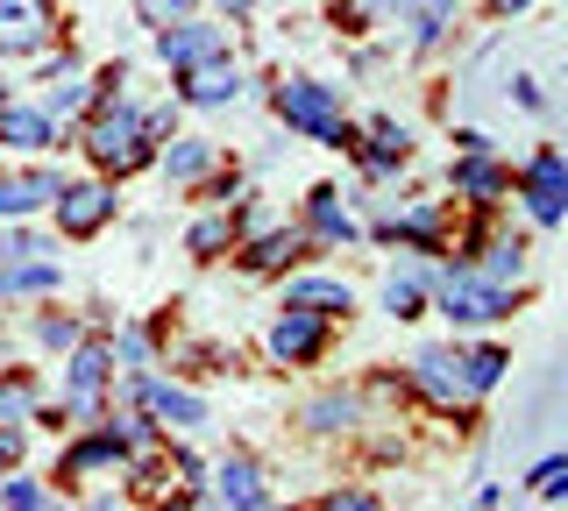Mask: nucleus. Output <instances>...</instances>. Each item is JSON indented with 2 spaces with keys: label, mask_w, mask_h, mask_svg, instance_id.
Returning <instances> with one entry per match:
<instances>
[{
  "label": "nucleus",
  "mask_w": 568,
  "mask_h": 511,
  "mask_svg": "<svg viewBox=\"0 0 568 511\" xmlns=\"http://www.w3.org/2000/svg\"><path fill=\"white\" fill-rule=\"evenodd\" d=\"M85 156H93V171H106V178H129V171H150L156 150H164V135L150 129V114L135 108V100H106V108H93V121H85Z\"/></svg>",
  "instance_id": "obj_1"
},
{
  "label": "nucleus",
  "mask_w": 568,
  "mask_h": 511,
  "mask_svg": "<svg viewBox=\"0 0 568 511\" xmlns=\"http://www.w3.org/2000/svg\"><path fill=\"white\" fill-rule=\"evenodd\" d=\"M271 114L292 135H306V143L355 150V129H348V114H342V85H327V79H277L271 85Z\"/></svg>",
  "instance_id": "obj_2"
},
{
  "label": "nucleus",
  "mask_w": 568,
  "mask_h": 511,
  "mask_svg": "<svg viewBox=\"0 0 568 511\" xmlns=\"http://www.w3.org/2000/svg\"><path fill=\"white\" fill-rule=\"evenodd\" d=\"M106 384H114V348L100 341H85L79 334V348H64V405H58V419H85V427H93V419L106 412Z\"/></svg>",
  "instance_id": "obj_3"
},
{
  "label": "nucleus",
  "mask_w": 568,
  "mask_h": 511,
  "mask_svg": "<svg viewBox=\"0 0 568 511\" xmlns=\"http://www.w3.org/2000/svg\"><path fill=\"white\" fill-rule=\"evenodd\" d=\"M434 292H440V313H448L455 327L511 320V292H505V285H490V277H476L469 263H448V270H434Z\"/></svg>",
  "instance_id": "obj_4"
},
{
  "label": "nucleus",
  "mask_w": 568,
  "mask_h": 511,
  "mask_svg": "<svg viewBox=\"0 0 568 511\" xmlns=\"http://www.w3.org/2000/svg\"><path fill=\"white\" fill-rule=\"evenodd\" d=\"M511 192H519V206L540 227H561L568 221V156L561 150H540L519 178H511Z\"/></svg>",
  "instance_id": "obj_5"
},
{
  "label": "nucleus",
  "mask_w": 568,
  "mask_h": 511,
  "mask_svg": "<svg viewBox=\"0 0 568 511\" xmlns=\"http://www.w3.org/2000/svg\"><path fill=\"white\" fill-rule=\"evenodd\" d=\"M413 391L426 405H440V412H469L476 391H469V369H462V348H419L413 356Z\"/></svg>",
  "instance_id": "obj_6"
},
{
  "label": "nucleus",
  "mask_w": 568,
  "mask_h": 511,
  "mask_svg": "<svg viewBox=\"0 0 568 511\" xmlns=\"http://www.w3.org/2000/svg\"><path fill=\"white\" fill-rule=\"evenodd\" d=\"M129 398L142 405V412L156 419L164 433H200L206 427V405L192 391H178L171 377H150V369H129Z\"/></svg>",
  "instance_id": "obj_7"
},
{
  "label": "nucleus",
  "mask_w": 568,
  "mask_h": 511,
  "mask_svg": "<svg viewBox=\"0 0 568 511\" xmlns=\"http://www.w3.org/2000/svg\"><path fill=\"white\" fill-rule=\"evenodd\" d=\"M58 37V0H0V58H36Z\"/></svg>",
  "instance_id": "obj_8"
},
{
  "label": "nucleus",
  "mask_w": 568,
  "mask_h": 511,
  "mask_svg": "<svg viewBox=\"0 0 568 511\" xmlns=\"http://www.w3.org/2000/svg\"><path fill=\"white\" fill-rule=\"evenodd\" d=\"M227 50V29L221 22H200V14H178V22L156 29V58L171 64V72H192V64L221 58Z\"/></svg>",
  "instance_id": "obj_9"
},
{
  "label": "nucleus",
  "mask_w": 568,
  "mask_h": 511,
  "mask_svg": "<svg viewBox=\"0 0 568 511\" xmlns=\"http://www.w3.org/2000/svg\"><path fill=\"white\" fill-rule=\"evenodd\" d=\"M263 348L292 369V362H313L320 348H327V313H313V306H292L284 298V313L271 320V334H263Z\"/></svg>",
  "instance_id": "obj_10"
},
{
  "label": "nucleus",
  "mask_w": 568,
  "mask_h": 511,
  "mask_svg": "<svg viewBox=\"0 0 568 511\" xmlns=\"http://www.w3.org/2000/svg\"><path fill=\"white\" fill-rule=\"evenodd\" d=\"M106 221H114V185H106V178H79V185L58 192V235L93 242Z\"/></svg>",
  "instance_id": "obj_11"
},
{
  "label": "nucleus",
  "mask_w": 568,
  "mask_h": 511,
  "mask_svg": "<svg viewBox=\"0 0 568 511\" xmlns=\"http://www.w3.org/2000/svg\"><path fill=\"white\" fill-rule=\"evenodd\" d=\"M0 150H14V156L64 150V121H50L43 108H22V100H0Z\"/></svg>",
  "instance_id": "obj_12"
},
{
  "label": "nucleus",
  "mask_w": 568,
  "mask_h": 511,
  "mask_svg": "<svg viewBox=\"0 0 568 511\" xmlns=\"http://www.w3.org/2000/svg\"><path fill=\"white\" fill-rule=\"evenodd\" d=\"M235 100H242V64H227V50L178 72V108H235Z\"/></svg>",
  "instance_id": "obj_13"
},
{
  "label": "nucleus",
  "mask_w": 568,
  "mask_h": 511,
  "mask_svg": "<svg viewBox=\"0 0 568 511\" xmlns=\"http://www.w3.org/2000/svg\"><path fill=\"white\" fill-rule=\"evenodd\" d=\"M58 192L64 178L50 164H36V171H0V221H36L43 206H58Z\"/></svg>",
  "instance_id": "obj_14"
},
{
  "label": "nucleus",
  "mask_w": 568,
  "mask_h": 511,
  "mask_svg": "<svg viewBox=\"0 0 568 511\" xmlns=\"http://www.w3.org/2000/svg\"><path fill=\"white\" fill-rule=\"evenodd\" d=\"M313 249H320V242L306 235V227H271V235H256V242L242 249V270H248V277H277V270H298Z\"/></svg>",
  "instance_id": "obj_15"
},
{
  "label": "nucleus",
  "mask_w": 568,
  "mask_h": 511,
  "mask_svg": "<svg viewBox=\"0 0 568 511\" xmlns=\"http://www.w3.org/2000/svg\"><path fill=\"white\" fill-rule=\"evenodd\" d=\"M348 156L369 171V178H390V171L413 156V135H405L398 121H369V129H355V150Z\"/></svg>",
  "instance_id": "obj_16"
},
{
  "label": "nucleus",
  "mask_w": 568,
  "mask_h": 511,
  "mask_svg": "<svg viewBox=\"0 0 568 511\" xmlns=\"http://www.w3.org/2000/svg\"><path fill=\"white\" fill-rule=\"evenodd\" d=\"M306 235L327 249V242H355V235H363V221H355V206L334 185H313L306 192Z\"/></svg>",
  "instance_id": "obj_17"
},
{
  "label": "nucleus",
  "mask_w": 568,
  "mask_h": 511,
  "mask_svg": "<svg viewBox=\"0 0 568 511\" xmlns=\"http://www.w3.org/2000/svg\"><path fill=\"white\" fill-rule=\"evenodd\" d=\"M448 185H455V200H469V206H497L511 192V171L497 164V156H455Z\"/></svg>",
  "instance_id": "obj_18"
},
{
  "label": "nucleus",
  "mask_w": 568,
  "mask_h": 511,
  "mask_svg": "<svg viewBox=\"0 0 568 511\" xmlns=\"http://www.w3.org/2000/svg\"><path fill=\"white\" fill-rule=\"evenodd\" d=\"M213 504H221V511H263V504H271V483H263V469H256V462L227 454L221 476H213Z\"/></svg>",
  "instance_id": "obj_19"
},
{
  "label": "nucleus",
  "mask_w": 568,
  "mask_h": 511,
  "mask_svg": "<svg viewBox=\"0 0 568 511\" xmlns=\"http://www.w3.org/2000/svg\"><path fill=\"white\" fill-rule=\"evenodd\" d=\"M440 221H448V200H413L405 214L377 221L384 242H413V249H440Z\"/></svg>",
  "instance_id": "obj_20"
},
{
  "label": "nucleus",
  "mask_w": 568,
  "mask_h": 511,
  "mask_svg": "<svg viewBox=\"0 0 568 511\" xmlns=\"http://www.w3.org/2000/svg\"><path fill=\"white\" fill-rule=\"evenodd\" d=\"M156 164H164V178H171V185H200V178H213L221 150H213L206 135H171V143L156 150Z\"/></svg>",
  "instance_id": "obj_21"
},
{
  "label": "nucleus",
  "mask_w": 568,
  "mask_h": 511,
  "mask_svg": "<svg viewBox=\"0 0 568 511\" xmlns=\"http://www.w3.org/2000/svg\"><path fill=\"white\" fill-rule=\"evenodd\" d=\"M121 462H129V454H121V440H114V433H106L100 419H93V433H85V440H71V448H64L58 476H64V483H85L93 469H121Z\"/></svg>",
  "instance_id": "obj_22"
},
{
  "label": "nucleus",
  "mask_w": 568,
  "mask_h": 511,
  "mask_svg": "<svg viewBox=\"0 0 568 511\" xmlns=\"http://www.w3.org/2000/svg\"><path fill=\"white\" fill-rule=\"evenodd\" d=\"M93 108V79H79V64H50V79H43V114L50 121H71V114H85Z\"/></svg>",
  "instance_id": "obj_23"
},
{
  "label": "nucleus",
  "mask_w": 568,
  "mask_h": 511,
  "mask_svg": "<svg viewBox=\"0 0 568 511\" xmlns=\"http://www.w3.org/2000/svg\"><path fill=\"white\" fill-rule=\"evenodd\" d=\"M377 8H390L405 29H413V43H440L448 37V22H455V8L462 0H377Z\"/></svg>",
  "instance_id": "obj_24"
},
{
  "label": "nucleus",
  "mask_w": 568,
  "mask_h": 511,
  "mask_svg": "<svg viewBox=\"0 0 568 511\" xmlns=\"http://www.w3.org/2000/svg\"><path fill=\"white\" fill-rule=\"evenodd\" d=\"M235 214H227V206H213L206 221H192V235H185V256L192 263H221V256H235Z\"/></svg>",
  "instance_id": "obj_25"
},
{
  "label": "nucleus",
  "mask_w": 568,
  "mask_h": 511,
  "mask_svg": "<svg viewBox=\"0 0 568 511\" xmlns=\"http://www.w3.org/2000/svg\"><path fill=\"white\" fill-rule=\"evenodd\" d=\"M58 285H64V263H58V256L0 263V298H36V292H58Z\"/></svg>",
  "instance_id": "obj_26"
},
{
  "label": "nucleus",
  "mask_w": 568,
  "mask_h": 511,
  "mask_svg": "<svg viewBox=\"0 0 568 511\" xmlns=\"http://www.w3.org/2000/svg\"><path fill=\"white\" fill-rule=\"evenodd\" d=\"M384 313L390 320H419L426 313V270L419 263H398V270L384 277Z\"/></svg>",
  "instance_id": "obj_27"
},
{
  "label": "nucleus",
  "mask_w": 568,
  "mask_h": 511,
  "mask_svg": "<svg viewBox=\"0 0 568 511\" xmlns=\"http://www.w3.org/2000/svg\"><path fill=\"white\" fill-rule=\"evenodd\" d=\"M43 412V391H36L29 369H0V427H29Z\"/></svg>",
  "instance_id": "obj_28"
},
{
  "label": "nucleus",
  "mask_w": 568,
  "mask_h": 511,
  "mask_svg": "<svg viewBox=\"0 0 568 511\" xmlns=\"http://www.w3.org/2000/svg\"><path fill=\"white\" fill-rule=\"evenodd\" d=\"M469 270H476V277H490V285H505V292H511V285H519V277H526V242H519V235L490 242V249L476 256Z\"/></svg>",
  "instance_id": "obj_29"
},
{
  "label": "nucleus",
  "mask_w": 568,
  "mask_h": 511,
  "mask_svg": "<svg viewBox=\"0 0 568 511\" xmlns=\"http://www.w3.org/2000/svg\"><path fill=\"white\" fill-rule=\"evenodd\" d=\"M355 419H363V405H355L348 391H327V398L306 405V427H313V433H348Z\"/></svg>",
  "instance_id": "obj_30"
},
{
  "label": "nucleus",
  "mask_w": 568,
  "mask_h": 511,
  "mask_svg": "<svg viewBox=\"0 0 568 511\" xmlns=\"http://www.w3.org/2000/svg\"><path fill=\"white\" fill-rule=\"evenodd\" d=\"M292 306H313V313H355V292L334 285V277H298L292 285Z\"/></svg>",
  "instance_id": "obj_31"
},
{
  "label": "nucleus",
  "mask_w": 568,
  "mask_h": 511,
  "mask_svg": "<svg viewBox=\"0 0 568 511\" xmlns=\"http://www.w3.org/2000/svg\"><path fill=\"white\" fill-rule=\"evenodd\" d=\"M0 511H50V483L8 469V476H0Z\"/></svg>",
  "instance_id": "obj_32"
},
{
  "label": "nucleus",
  "mask_w": 568,
  "mask_h": 511,
  "mask_svg": "<svg viewBox=\"0 0 568 511\" xmlns=\"http://www.w3.org/2000/svg\"><path fill=\"white\" fill-rule=\"evenodd\" d=\"M462 369H469V391L484 398V391H497V377H505V348H462Z\"/></svg>",
  "instance_id": "obj_33"
},
{
  "label": "nucleus",
  "mask_w": 568,
  "mask_h": 511,
  "mask_svg": "<svg viewBox=\"0 0 568 511\" xmlns=\"http://www.w3.org/2000/svg\"><path fill=\"white\" fill-rule=\"evenodd\" d=\"M29 334H36V341H43V348H58V356H64V348H79V320H71V313H58V306H50V313H36V320H29Z\"/></svg>",
  "instance_id": "obj_34"
},
{
  "label": "nucleus",
  "mask_w": 568,
  "mask_h": 511,
  "mask_svg": "<svg viewBox=\"0 0 568 511\" xmlns=\"http://www.w3.org/2000/svg\"><path fill=\"white\" fill-rule=\"evenodd\" d=\"M526 483H532V490H540V498H568V454H547V462H540V469H532V476H526Z\"/></svg>",
  "instance_id": "obj_35"
},
{
  "label": "nucleus",
  "mask_w": 568,
  "mask_h": 511,
  "mask_svg": "<svg viewBox=\"0 0 568 511\" xmlns=\"http://www.w3.org/2000/svg\"><path fill=\"white\" fill-rule=\"evenodd\" d=\"M106 348H114V362H129V369H142V362H150V334H142V327H121Z\"/></svg>",
  "instance_id": "obj_36"
},
{
  "label": "nucleus",
  "mask_w": 568,
  "mask_h": 511,
  "mask_svg": "<svg viewBox=\"0 0 568 511\" xmlns=\"http://www.w3.org/2000/svg\"><path fill=\"white\" fill-rule=\"evenodd\" d=\"M320 511H384V504L369 498V490H355V483H342V490H327V498H320Z\"/></svg>",
  "instance_id": "obj_37"
},
{
  "label": "nucleus",
  "mask_w": 568,
  "mask_h": 511,
  "mask_svg": "<svg viewBox=\"0 0 568 511\" xmlns=\"http://www.w3.org/2000/svg\"><path fill=\"white\" fill-rule=\"evenodd\" d=\"M22 448H29V433H22V427H0V476L22 462Z\"/></svg>",
  "instance_id": "obj_38"
},
{
  "label": "nucleus",
  "mask_w": 568,
  "mask_h": 511,
  "mask_svg": "<svg viewBox=\"0 0 568 511\" xmlns=\"http://www.w3.org/2000/svg\"><path fill=\"white\" fill-rule=\"evenodd\" d=\"M185 8H192V0H142V22H150V29H164L171 14H185Z\"/></svg>",
  "instance_id": "obj_39"
},
{
  "label": "nucleus",
  "mask_w": 568,
  "mask_h": 511,
  "mask_svg": "<svg viewBox=\"0 0 568 511\" xmlns=\"http://www.w3.org/2000/svg\"><path fill=\"white\" fill-rule=\"evenodd\" d=\"M455 150L462 156H490V135L484 129H455Z\"/></svg>",
  "instance_id": "obj_40"
},
{
  "label": "nucleus",
  "mask_w": 568,
  "mask_h": 511,
  "mask_svg": "<svg viewBox=\"0 0 568 511\" xmlns=\"http://www.w3.org/2000/svg\"><path fill=\"white\" fill-rule=\"evenodd\" d=\"M511 100H519L526 114H540V108H547V100H540V85H532V79H511Z\"/></svg>",
  "instance_id": "obj_41"
},
{
  "label": "nucleus",
  "mask_w": 568,
  "mask_h": 511,
  "mask_svg": "<svg viewBox=\"0 0 568 511\" xmlns=\"http://www.w3.org/2000/svg\"><path fill=\"white\" fill-rule=\"evenodd\" d=\"M164 511H221V504H206V498H200V490H178V498H171Z\"/></svg>",
  "instance_id": "obj_42"
},
{
  "label": "nucleus",
  "mask_w": 568,
  "mask_h": 511,
  "mask_svg": "<svg viewBox=\"0 0 568 511\" xmlns=\"http://www.w3.org/2000/svg\"><path fill=\"white\" fill-rule=\"evenodd\" d=\"M526 8V0H497V14H519Z\"/></svg>",
  "instance_id": "obj_43"
},
{
  "label": "nucleus",
  "mask_w": 568,
  "mask_h": 511,
  "mask_svg": "<svg viewBox=\"0 0 568 511\" xmlns=\"http://www.w3.org/2000/svg\"><path fill=\"white\" fill-rule=\"evenodd\" d=\"M0 100H8V79H0Z\"/></svg>",
  "instance_id": "obj_44"
},
{
  "label": "nucleus",
  "mask_w": 568,
  "mask_h": 511,
  "mask_svg": "<svg viewBox=\"0 0 568 511\" xmlns=\"http://www.w3.org/2000/svg\"><path fill=\"white\" fill-rule=\"evenodd\" d=\"M263 511H271V504H263ZM284 511H298V504H284Z\"/></svg>",
  "instance_id": "obj_45"
},
{
  "label": "nucleus",
  "mask_w": 568,
  "mask_h": 511,
  "mask_svg": "<svg viewBox=\"0 0 568 511\" xmlns=\"http://www.w3.org/2000/svg\"><path fill=\"white\" fill-rule=\"evenodd\" d=\"M93 511H114V504H93Z\"/></svg>",
  "instance_id": "obj_46"
}]
</instances>
